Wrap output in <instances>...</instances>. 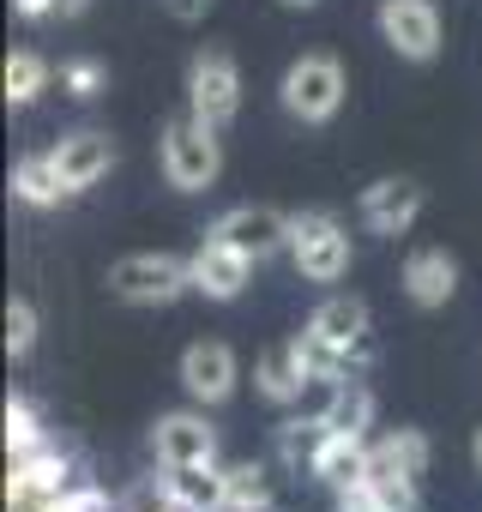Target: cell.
Masks as SVG:
<instances>
[{
    "label": "cell",
    "instance_id": "cell-12",
    "mask_svg": "<svg viewBox=\"0 0 482 512\" xmlns=\"http://www.w3.org/2000/svg\"><path fill=\"white\" fill-rule=\"evenodd\" d=\"M187 266H193V290H205L211 302H235V296H241V284H248V266H254V260H248L241 247H229V241H217V235H211Z\"/></svg>",
    "mask_w": 482,
    "mask_h": 512
},
{
    "label": "cell",
    "instance_id": "cell-21",
    "mask_svg": "<svg viewBox=\"0 0 482 512\" xmlns=\"http://www.w3.org/2000/svg\"><path fill=\"white\" fill-rule=\"evenodd\" d=\"M223 506H229V512H266V506H272V476H266V464H229V470H223Z\"/></svg>",
    "mask_w": 482,
    "mask_h": 512
},
{
    "label": "cell",
    "instance_id": "cell-29",
    "mask_svg": "<svg viewBox=\"0 0 482 512\" xmlns=\"http://www.w3.org/2000/svg\"><path fill=\"white\" fill-rule=\"evenodd\" d=\"M163 13L181 19V25H199V19L211 13V0H163Z\"/></svg>",
    "mask_w": 482,
    "mask_h": 512
},
{
    "label": "cell",
    "instance_id": "cell-3",
    "mask_svg": "<svg viewBox=\"0 0 482 512\" xmlns=\"http://www.w3.org/2000/svg\"><path fill=\"white\" fill-rule=\"evenodd\" d=\"M290 253H296V272L314 278V284H338L350 272V235L338 229L332 211L290 217Z\"/></svg>",
    "mask_w": 482,
    "mask_h": 512
},
{
    "label": "cell",
    "instance_id": "cell-11",
    "mask_svg": "<svg viewBox=\"0 0 482 512\" xmlns=\"http://www.w3.org/2000/svg\"><path fill=\"white\" fill-rule=\"evenodd\" d=\"M181 386H187L199 404H223V398L235 392V350L217 344V338L187 344V356H181Z\"/></svg>",
    "mask_w": 482,
    "mask_h": 512
},
{
    "label": "cell",
    "instance_id": "cell-19",
    "mask_svg": "<svg viewBox=\"0 0 482 512\" xmlns=\"http://www.w3.org/2000/svg\"><path fill=\"white\" fill-rule=\"evenodd\" d=\"M320 416L332 422V434H368V422H374V392H368L362 380H344V374H338Z\"/></svg>",
    "mask_w": 482,
    "mask_h": 512
},
{
    "label": "cell",
    "instance_id": "cell-25",
    "mask_svg": "<svg viewBox=\"0 0 482 512\" xmlns=\"http://www.w3.org/2000/svg\"><path fill=\"white\" fill-rule=\"evenodd\" d=\"M175 506V494H169V482H157V476H139L127 494H121V512H169Z\"/></svg>",
    "mask_w": 482,
    "mask_h": 512
},
{
    "label": "cell",
    "instance_id": "cell-4",
    "mask_svg": "<svg viewBox=\"0 0 482 512\" xmlns=\"http://www.w3.org/2000/svg\"><path fill=\"white\" fill-rule=\"evenodd\" d=\"M187 109L199 121H211V127L235 121V109H241V73H235L229 49H199L193 55V67H187Z\"/></svg>",
    "mask_w": 482,
    "mask_h": 512
},
{
    "label": "cell",
    "instance_id": "cell-14",
    "mask_svg": "<svg viewBox=\"0 0 482 512\" xmlns=\"http://www.w3.org/2000/svg\"><path fill=\"white\" fill-rule=\"evenodd\" d=\"M308 332H314L326 350H338V356L350 362V356L368 344V302H362V296H332V302L314 308Z\"/></svg>",
    "mask_w": 482,
    "mask_h": 512
},
{
    "label": "cell",
    "instance_id": "cell-20",
    "mask_svg": "<svg viewBox=\"0 0 482 512\" xmlns=\"http://www.w3.org/2000/svg\"><path fill=\"white\" fill-rule=\"evenodd\" d=\"M326 440H332V422H326V416H308V422H284V428H278V458H284L290 470H308V476H314V464H320Z\"/></svg>",
    "mask_w": 482,
    "mask_h": 512
},
{
    "label": "cell",
    "instance_id": "cell-28",
    "mask_svg": "<svg viewBox=\"0 0 482 512\" xmlns=\"http://www.w3.org/2000/svg\"><path fill=\"white\" fill-rule=\"evenodd\" d=\"M338 512H386V506L374 500V488H368V482H356V488H344V494H338Z\"/></svg>",
    "mask_w": 482,
    "mask_h": 512
},
{
    "label": "cell",
    "instance_id": "cell-32",
    "mask_svg": "<svg viewBox=\"0 0 482 512\" xmlns=\"http://www.w3.org/2000/svg\"><path fill=\"white\" fill-rule=\"evenodd\" d=\"M470 458H476V470H482V434H476V446H470Z\"/></svg>",
    "mask_w": 482,
    "mask_h": 512
},
{
    "label": "cell",
    "instance_id": "cell-26",
    "mask_svg": "<svg viewBox=\"0 0 482 512\" xmlns=\"http://www.w3.org/2000/svg\"><path fill=\"white\" fill-rule=\"evenodd\" d=\"M31 344H37V308H31V302H13V308H7V350L25 356Z\"/></svg>",
    "mask_w": 482,
    "mask_h": 512
},
{
    "label": "cell",
    "instance_id": "cell-33",
    "mask_svg": "<svg viewBox=\"0 0 482 512\" xmlns=\"http://www.w3.org/2000/svg\"><path fill=\"white\" fill-rule=\"evenodd\" d=\"M290 7H314V0H290Z\"/></svg>",
    "mask_w": 482,
    "mask_h": 512
},
{
    "label": "cell",
    "instance_id": "cell-13",
    "mask_svg": "<svg viewBox=\"0 0 482 512\" xmlns=\"http://www.w3.org/2000/svg\"><path fill=\"white\" fill-rule=\"evenodd\" d=\"M55 163H61V181H67V193H79V187H97V181L115 169V139H109V133H97V127H85V133H67V139L55 145Z\"/></svg>",
    "mask_w": 482,
    "mask_h": 512
},
{
    "label": "cell",
    "instance_id": "cell-15",
    "mask_svg": "<svg viewBox=\"0 0 482 512\" xmlns=\"http://www.w3.org/2000/svg\"><path fill=\"white\" fill-rule=\"evenodd\" d=\"M452 290H458V266H452V253L422 247V253H410V260H404V296H410L416 308H446V302H452Z\"/></svg>",
    "mask_w": 482,
    "mask_h": 512
},
{
    "label": "cell",
    "instance_id": "cell-6",
    "mask_svg": "<svg viewBox=\"0 0 482 512\" xmlns=\"http://www.w3.org/2000/svg\"><path fill=\"white\" fill-rule=\"evenodd\" d=\"M67 494V458L61 452H31V458H13V476H7V506L13 512H55Z\"/></svg>",
    "mask_w": 482,
    "mask_h": 512
},
{
    "label": "cell",
    "instance_id": "cell-9",
    "mask_svg": "<svg viewBox=\"0 0 482 512\" xmlns=\"http://www.w3.org/2000/svg\"><path fill=\"white\" fill-rule=\"evenodd\" d=\"M151 452H157L163 470L169 464H211L217 458V434H211V422L199 410H175V416H163L151 428Z\"/></svg>",
    "mask_w": 482,
    "mask_h": 512
},
{
    "label": "cell",
    "instance_id": "cell-23",
    "mask_svg": "<svg viewBox=\"0 0 482 512\" xmlns=\"http://www.w3.org/2000/svg\"><path fill=\"white\" fill-rule=\"evenodd\" d=\"M49 85V61L43 55H7V103H31Z\"/></svg>",
    "mask_w": 482,
    "mask_h": 512
},
{
    "label": "cell",
    "instance_id": "cell-34",
    "mask_svg": "<svg viewBox=\"0 0 482 512\" xmlns=\"http://www.w3.org/2000/svg\"><path fill=\"white\" fill-rule=\"evenodd\" d=\"M169 512H181V506H169Z\"/></svg>",
    "mask_w": 482,
    "mask_h": 512
},
{
    "label": "cell",
    "instance_id": "cell-10",
    "mask_svg": "<svg viewBox=\"0 0 482 512\" xmlns=\"http://www.w3.org/2000/svg\"><path fill=\"white\" fill-rule=\"evenodd\" d=\"M416 217H422V187L410 175H386L362 193V223L374 235H404Z\"/></svg>",
    "mask_w": 482,
    "mask_h": 512
},
{
    "label": "cell",
    "instance_id": "cell-24",
    "mask_svg": "<svg viewBox=\"0 0 482 512\" xmlns=\"http://www.w3.org/2000/svg\"><path fill=\"white\" fill-rule=\"evenodd\" d=\"M7 452L13 458H31V452H43V428H37V410L31 404H7Z\"/></svg>",
    "mask_w": 482,
    "mask_h": 512
},
{
    "label": "cell",
    "instance_id": "cell-7",
    "mask_svg": "<svg viewBox=\"0 0 482 512\" xmlns=\"http://www.w3.org/2000/svg\"><path fill=\"white\" fill-rule=\"evenodd\" d=\"M380 37L404 61H434V49H440V13H434V0H380Z\"/></svg>",
    "mask_w": 482,
    "mask_h": 512
},
{
    "label": "cell",
    "instance_id": "cell-27",
    "mask_svg": "<svg viewBox=\"0 0 482 512\" xmlns=\"http://www.w3.org/2000/svg\"><path fill=\"white\" fill-rule=\"evenodd\" d=\"M61 79H67V91H73V97H97V85H103V67H97V61H73Z\"/></svg>",
    "mask_w": 482,
    "mask_h": 512
},
{
    "label": "cell",
    "instance_id": "cell-17",
    "mask_svg": "<svg viewBox=\"0 0 482 512\" xmlns=\"http://www.w3.org/2000/svg\"><path fill=\"white\" fill-rule=\"evenodd\" d=\"M163 482H169L181 512H223V470H211V464H169Z\"/></svg>",
    "mask_w": 482,
    "mask_h": 512
},
{
    "label": "cell",
    "instance_id": "cell-5",
    "mask_svg": "<svg viewBox=\"0 0 482 512\" xmlns=\"http://www.w3.org/2000/svg\"><path fill=\"white\" fill-rule=\"evenodd\" d=\"M344 103V67L332 55H302L284 73V109L296 121H332Z\"/></svg>",
    "mask_w": 482,
    "mask_h": 512
},
{
    "label": "cell",
    "instance_id": "cell-22",
    "mask_svg": "<svg viewBox=\"0 0 482 512\" xmlns=\"http://www.w3.org/2000/svg\"><path fill=\"white\" fill-rule=\"evenodd\" d=\"M13 193H19L25 205H55V199L67 193V181H61V163H55V151H49V157H25V163L13 169Z\"/></svg>",
    "mask_w": 482,
    "mask_h": 512
},
{
    "label": "cell",
    "instance_id": "cell-31",
    "mask_svg": "<svg viewBox=\"0 0 482 512\" xmlns=\"http://www.w3.org/2000/svg\"><path fill=\"white\" fill-rule=\"evenodd\" d=\"M85 7H91V0H55V13H61V19H79Z\"/></svg>",
    "mask_w": 482,
    "mask_h": 512
},
{
    "label": "cell",
    "instance_id": "cell-8",
    "mask_svg": "<svg viewBox=\"0 0 482 512\" xmlns=\"http://www.w3.org/2000/svg\"><path fill=\"white\" fill-rule=\"evenodd\" d=\"M211 235L229 241V247H241L248 260H266V253L290 247V217L272 211V205H235V211H223L211 223Z\"/></svg>",
    "mask_w": 482,
    "mask_h": 512
},
{
    "label": "cell",
    "instance_id": "cell-16",
    "mask_svg": "<svg viewBox=\"0 0 482 512\" xmlns=\"http://www.w3.org/2000/svg\"><path fill=\"white\" fill-rule=\"evenodd\" d=\"M254 380H260V392H266L272 404H290V398H302V386L314 380V374H308V356H302V338H290V344H272V350L260 356Z\"/></svg>",
    "mask_w": 482,
    "mask_h": 512
},
{
    "label": "cell",
    "instance_id": "cell-1",
    "mask_svg": "<svg viewBox=\"0 0 482 512\" xmlns=\"http://www.w3.org/2000/svg\"><path fill=\"white\" fill-rule=\"evenodd\" d=\"M217 169H223V145H217V127H211V121H199V115L187 109L181 121L163 127V181H169V187L199 193V187L217 181Z\"/></svg>",
    "mask_w": 482,
    "mask_h": 512
},
{
    "label": "cell",
    "instance_id": "cell-18",
    "mask_svg": "<svg viewBox=\"0 0 482 512\" xmlns=\"http://www.w3.org/2000/svg\"><path fill=\"white\" fill-rule=\"evenodd\" d=\"M314 476L326 482V488H356L362 476H368V446H362V434H332L326 440V452H320V464H314Z\"/></svg>",
    "mask_w": 482,
    "mask_h": 512
},
{
    "label": "cell",
    "instance_id": "cell-2",
    "mask_svg": "<svg viewBox=\"0 0 482 512\" xmlns=\"http://www.w3.org/2000/svg\"><path fill=\"white\" fill-rule=\"evenodd\" d=\"M109 290L133 308H163L181 290H193V266L169 260V253H127V260L109 266Z\"/></svg>",
    "mask_w": 482,
    "mask_h": 512
},
{
    "label": "cell",
    "instance_id": "cell-30",
    "mask_svg": "<svg viewBox=\"0 0 482 512\" xmlns=\"http://www.w3.org/2000/svg\"><path fill=\"white\" fill-rule=\"evenodd\" d=\"M13 13H19V19H49L55 0H13Z\"/></svg>",
    "mask_w": 482,
    "mask_h": 512
}]
</instances>
